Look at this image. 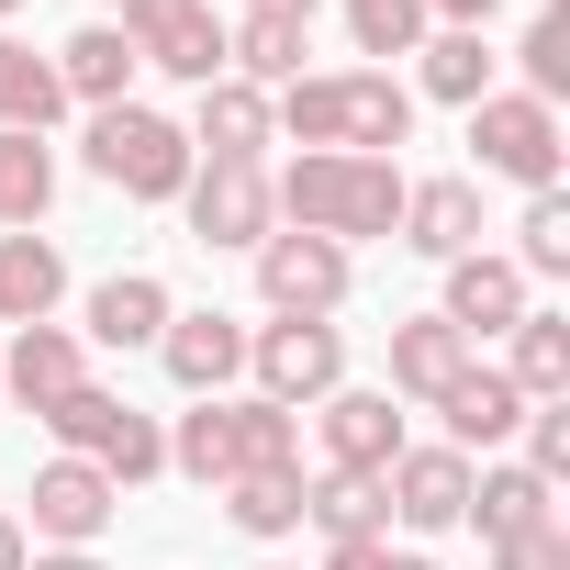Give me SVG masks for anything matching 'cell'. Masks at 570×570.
Masks as SVG:
<instances>
[{"instance_id":"16","label":"cell","mask_w":570,"mask_h":570,"mask_svg":"<svg viewBox=\"0 0 570 570\" xmlns=\"http://www.w3.org/2000/svg\"><path fill=\"white\" fill-rule=\"evenodd\" d=\"M79 381H90V358H79V336H68V325H12V358H0V403L57 414Z\"/></svg>"},{"instance_id":"34","label":"cell","mask_w":570,"mask_h":570,"mask_svg":"<svg viewBox=\"0 0 570 570\" xmlns=\"http://www.w3.org/2000/svg\"><path fill=\"white\" fill-rule=\"evenodd\" d=\"M347 35H358V57H414L425 46V0H347Z\"/></svg>"},{"instance_id":"7","label":"cell","mask_w":570,"mask_h":570,"mask_svg":"<svg viewBox=\"0 0 570 570\" xmlns=\"http://www.w3.org/2000/svg\"><path fill=\"white\" fill-rule=\"evenodd\" d=\"M246 381H257V403H279V414H303V403H325V392H347V336L336 325H246Z\"/></svg>"},{"instance_id":"32","label":"cell","mask_w":570,"mask_h":570,"mask_svg":"<svg viewBox=\"0 0 570 570\" xmlns=\"http://www.w3.org/2000/svg\"><path fill=\"white\" fill-rule=\"evenodd\" d=\"M514 268H525V292H537V279H570V202H559V190H525Z\"/></svg>"},{"instance_id":"17","label":"cell","mask_w":570,"mask_h":570,"mask_svg":"<svg viewBox=\"0 0 570 570\" xmlns=\"http://www.w3.org/2000/svg\"><path fill=\"white\" fill-rule=\"evenodd\" d=\"M392 235L448 268V257L481 246V190H470V179H403V224H392Z\"/></svg>"},{"instance_id":"30","label":"cell","mask_w":570,"mask_h":570,"mask_svg":"<svg viewBox=\"0 0 570 570\" xmlns=\"http://www.w3.org/2000/svg\"><path fill=\"white\" fill-rule=\"evenodd\" d=\"M414 90L470 112V101L492 90V46H481V35H436V46H414Z\"/></svg>"},{"instance_id":"33","label":"cell","mask_w":570,"mask_h":570,"mask_svg":"<svg viewBox=\"0 0 570 570\" xmlns=\"http://www.w3.org/2000/svg\"><path fill=\"white\" fill-rule=\"evenodd\" d=\"M514 57H525V101H548V112H559V90H570V0H548V12L525 23V46H514Z\"/></svg>"},{"instance_id":"24","label":"cell","mask_w":570,"mask_h":570,"mask_svg":"<svg viewBox=\"0 0 570 570\" xmlns=\"http://www.w3.org/2000/svg\"><path fill=\"white\" fill-rule=\"evenodd\" d=\"M68 292V257L46 235H0V325H46Z\"/></svg>"},{"instance_id":"41","label":"cell","mask_w":570,"mask_h":570,"mask_svg":"<svg viewBox=\"0 0 570 570\" xmlns=\"http://www.w3.org/2000/svg\"><path fill=\"white\" fill-rule=\"evenodd\" d=\"M392 570H436V559H425V548H392Z\"/></svg>"},{"instance_id":"8","label":"cell","mask_w":570,"mask_h":570,"mask_svg":"<svg viewBox=\"0 0 570 570\" xmlns=\"http://www.w3.org/2000/svg\"><path fill=\"white\" fill-rule=\"evenodd\" d=\"M112 35L135 46V68H157V79H179V90H213V79H224V23H213V0H124Z\"/></svg>"},{"instance_id":"5","label":"cell","mask_w":570,"mask_h":570,"mask_svg":"<svg viewBox=\"0 0 570 570\" xmlns=\"http://www.w3.org/2000/svg\"><path fill=\"white\" fill-rule=\"evenodd\" d=\"M46 425H57V448H68V459H90L112 492H135V481H157V470H168V425H157V414H135V403H124V392H101V381H79Z\"/></svg>"},{"instance_id":"20","label":"cell","mask_w":570,"mask_h":570,"mask_svg":"<svg viewBox=\"0 0 570 570\" xmlns=\"http://www.w3.org/2000/svg\"><path fill=\"white\" fill-rule=\"evenodd\" d=\"M303 525H314L325 548L392 537V492H381V481H358V470H314V481H303Z\"/></svg>"},{"instance_id":"37","label":"cell","mask_w":570,"mask_h":570,"mask_svg":"<svg viewBox=\"0 0 570 570\" xmlns=\"http://www.w3.org/2000/svg\"><path fill=\"white\" fill-rule=\"evenodd\" d=\"M425 12H436V23H448V35H481V23H492V12H503V0H425Z\"/></svg>"},{"instance_id":"29","label":"cell","mask_w":570,"mask_h":570,"mask_svg":"<svg viewBox=\"0 0 570 570\" xmlns=\"http://www.w3.org/2000/svg\"><path fill=\"white\" fill-rule=\"evenodd\" d=\"M57 202V146L46 135H0V235H23Z\"/></svg>"},{"instance_id":"38","label":"cell","mask_w":570,"mask_h":570,"mask_svg":"<svg viewBox=\"0 0 570 570\" xmlns=\"http://www.w3.org/2000/svg\"><path fill=\"white\" fill-rule=\"evenodd\" d=\"M35 559V537H23V514H0V570H23Z\"/></svg>"},{"instance_id":"42","label":"cell","mask_w":570,"mask_h":570,"mask_svg":"<svg viewBox=\"0 0 570 570\" xmlns=\"http://www.w3.org/2000/svg\"><path fill=\"white\" fill-rule=\"evenodd\" d=\"M12 12H23V0H0V23H12Z\"/></svg>"},{"instance_id":"36","label":"cell","mask_w":570,"mask_h":570,"mask_svg":"<svg viewBox=\"0 0 570 570\" xmlns=\"http://www.w3.org/2000/svg\"><path fill=\"white\" fill-rule=\"evenodd\" d=\"M492 570H570V525H525V537H503Z\"/></svg>"},{"instance_id":"11","label":"cell","mask_w":570,"mask_h":570,"mask_svg":"<svg viewBox=\"0 0 570 570\" xmlns=\"http://www.w3.org/2000/svg\"><path fill=\"white\" fill-rule=\"evenodd\" d=\"M525 314H537V292H525V268H514V257H492V246L448 257V303H436V325H459V336L481 347V336H514Z\"/></svg>"},{"instance_id":"18","label":"cell","mask_w":570,"mask_h":570,"mask_svg":"<svg viewBox=\"0 0 570 570\" xmlns=\"http://www.w3.org/2000/svg\"><path fill=\"white\" fill-rule=\"evenodd\" d=\"M425 414H448V448H503V436L525 425V392H514L503 370H481V358H470V370H459Z\"/></svg>"},{"instance_id":"19","label":"cell","mask_w":570,"mask_h":570,"mask_svg":"<svg viewBox=\"0 0 570 570\" xmlns=\"http://www.w3.org/2000/svg\"><path fill=\"white\" fill-rule=\"evenodd\" d=\"M459 525H481V537L503 548V537H525V525H559V492H548L525 459H503V470H470V514H459Z\"/></svg>"},{"instance_id":"3","label":"cell","mask_w":570,"mask_h":570,"mask_svg":"<svg viewBox=\"0 0 570 570\" xmlns=\"http://www.w3.org/2000/svg\"><path fill=\"white\" fill-rule=\"evenodd\" d=\"M279 224L292 235H325V246H358V235H392L403 224V168L392 157H292L268 179Z\"/></svg>"},{"instance_id":"14","label":"cell","mask_w":570,"mask_h":570,"mask_svg":"<svg viewBox=\"0 0 570 570\" xmlns=\"http://www.w3.org/2000/svg\"><path fill=\"white\" fill-rule=\"evenodd\" d=\"M157 358H168V381H179L190 403H213V392L246 381V325H235V314H168Z\"/></svg>"},{"instance_id":"43","label":"cell","mask_w":570,"mask_h":570,"mask_svg":"<svg viewBox=\"0 0 570 570\" xmlns=\"http://www.w3.org/2000/svg\"><path fill=\"white\" fill-rule=\"evenodd\" d=\"M268 570H292V559H268Z\"/></svg>"},{"instance_id":"1","label":"cell","mask_w":570,"mask_h":570,"mask_svg":"<svg viewBox=\"0 0 570 570\" xmlns=\"http://www.w3.org/2000/svg\"><path fill=\"white\" fill-rule=\"evenodd\" d=\"M268 135H292L303 157H392L414 135V90L392 68H325L268 90Z\"/></svg>"},{"instance_id":"9","label":"cell","mask_w":570,"mask_h":570,"mask_svg":"<svg viewBox=\"0 0 570 570\" xmlns=\"http://www.w3.org/2000/svg\"><path fill=\"white\" fill-rule=\"evenodd\" d=\"M257 257V303L268 314H292V325H336V303H347V246H325V235H257L246 246Z\"/></svg>"},{"instance_id":"12","label":"cell","mask_w":570,"mask_h":570,"mask_svg":"<svg viewBox=\"0 0 570 570\" xmlns=\"http://www.w3.org/2000/svg\"><path fill=\"white\" fill-rule=\"evenodd\" d=\"M381 492H392V514L414 525V537H448L459 514H470V448H403L392 470H381Z\"/></svg>"},{"instance_id":"22","label":"cell","mask_w":570,"mask_h":570,"mask_svg":"<svg viewBox=\"0 0 570 570\" xmlns=\"http://www.w3.org/2000/svg\"><path fill=\"white\" fill-rule=\"evenodd\" d=\"M470 358H481V347H470L459 325H436V314L392 325V392H403V403H436V392H448V381H459Z\"/></svg>"},{"instance_id":"40","label":"cell","mask_w":570,"mask_h":570,"mask_svg":"<svg viewBox=\"0 0 570 570\" xmlns=\"http://www.w3.org/2000/svg\"><path fill=\"white\" fill-rule=\"evenodd\" d=\"M257 23H314V0H246Z\"/></svg>"},{"instance_id":"21","label":"cell","mask_w":570,"mask_h":570,"mask_svg":"<svg viewBox=\"0 0 570 570\" xmlns=\"http://www.w3.org/2000/svg\"><path fill=\"white\" fill-rule=\"evenodd\" d=\"M168 279H146V268H112L101 292H90V347H157L168 336Z\"/></svg>"},{"instance_id":"25","label":"cell","mask_w":570,"mask_h":570,"mask_svg":"<svg viewBox=\"0 0 570 570\" xmlns=\"http://www.w3.org/2000/svg\"><path fill=\"white\" fill-rule=\"evenodd\" d=\"M190 157H268V90L213 79L202 90V124H190Z\"/></svg>"},{"instance_id":"35","label":"cell","mask_w":570,"mask_h":570,"mask_svg":"<svg viewBox=\"0 0 570 570\" xmlns=\"http://www.w3.org/2000/svg\"><path fill=\"white\" fill-rule=\"evenodd\" d=\"M514 436H525V470L559 492V481H570V403H525V425H514Z\"/></svg>"},{"instance_id":"13","label":"cell","mask_w":570,"mask_h":570,"mask_svg":"<svg viewBox=\"0 0 570 570\" xmlns=\"http://www.w3.org/2000/svg\"><path fill=\"white\" fill-rule=\"evenodd\" d=\"M23 503H35V525H23V537H46V548H90V537L124 514V492H112L90 459H46Z\"/></svg>"},{"instance_id":"2","label":"cell","mask_w":570,"mask_h":570,"mask_svg":"<svg viewBox=\"0 0 570 570\" xmlns=\"http://www.w3.org/2000/svg\"><path fill=\"white\" fill-rule=\"evenodd\" d=\"M168 470L202 481V492H224L246 470H303V414H279L257 392H213V403H190L168 425Z\"/></svg>"},{"instance_id":"15","label":"cell","mask_w":570,"mask_h":570,"mask_svg":"<svg viewBox=\"0 0 570 570\" xmlns=\"http://www.w3.org/2000/svg\"><path fill=\"white\" fill-rule=\"evenodd\" d=\"M403 448H414V436H403V403H392V392H325V470L381 481Z\"/></svg>"},{"instance_id":"10","label":"cell","mask_w":570,"mask_h":570,"mask_svg":"<svg viewBox=\"0 0 570 570\" xmlns=\"http://www.w3.org/2000/svg\"><path fill=\"white\" fill-rule=\"evenodd\" d=\"M179 202H190V235H202V246H257V235H279V202H268V168H257V157H202Z\"/></svg>"},{"instance_id":"26","label":"cell","mask_w":570,"mask_h":570,"mask_svg":"<svg viewBox=\"0 0 570 570\" xmlns=\"http://www.w3.org/2000/svg\"><path fill=\"white\" fill-rule=\"evenodd\" d=\"M68 112V90H57V57H35L23 35H0V135H46Z\"/></svg>"},{"instance_id":"23","label":"cell","mask_w":570,"mask_h":570,"mask_svg":"<svg viewBox=\"0 0 570 570\" xmlns=\"http://www.w3.org/2000/svg\"><path fill=\"white\" fill-rule=\"evenodd\" d=\"M57 90H68V101H90V112H112V101L135 90V46H124L112 23H79V35L57 46Z\"/></svg>"},{"instance_id":"39","label":"cell","mask_w":570,"mask_h":570,"mask_svg":"<svg viewBox=\"0 0 570 570\" xmlns=\"http://www.w3.org/2000/svg\"><path fill=\"white\" fill-rule=\"evenodd\" d=\"M23 570H101V559H90V548H35Z\"/></svg>"},{"instance_id":"27","label":"cell","mask_w":570,"mask_h":570,"mask_svg":"<svg viewBox=\"0 0 570 570\" xmlns=\"http://www.w3.org/2000/svg\"><path fill=\"white\" fill-rule=\"evenodd\" d=\"M303 35H314V23H257V12H246V23L224 35V79H246V90H292V79H303Z\"/></svg>"},{"instance_id":"4","label":"cell","mask_w":570,"mask_h":570,"mask_svg":"<svg viewBox=\"0 0 570 570\" xmlns=\"http://www.w3.org/2000/svg\"><path fill=\"white\" fill-rule=\"evenodd\" d=\"M190 124H168V112H146V101H112V112H90V179L101 190H124V202H179L190 190Z\"/></svg>"},{"instance_id":"31","label":"cell","mask_w":570,"mask_h":570,"mask_svg":"<svg viewBox=\"0 0 570 570\" xmlns=\"http://www.w3.org/2000/svg\"><path fill=\"white\" fill-rule=\"evenodd\" d=\"M224 514H235L246 537H303V470H246V481H224Z\"/></svg>"},{"instance_id":"6","label":"cell","mask_w":570,"mask_h":570,"mask_svg":"<svg viewBox=\"0 0 570 570\" xmlns=\"http://www.w3.org/2000/svg\"><path fill=\"white\" fill-rule=\"evenodd\" d=\"M470 157H481L492 179H514V190H559L570 135H559L548 101H525V90H481V101H470Z\"/></svg>"},{"instance_id":"28","label":"cell","mask_w":570,"mask_h":570,"mask_svg":"<svg viewBox=\"0 0 570 570\" xmlns=\"http://www.w3.org/2000/svg\"><path fill=\"white\" fill-rule=\"evenodd\" d=\"M525 403H570V314H525L514 325V370H503Z\"/></svg>"}]
</instances>
